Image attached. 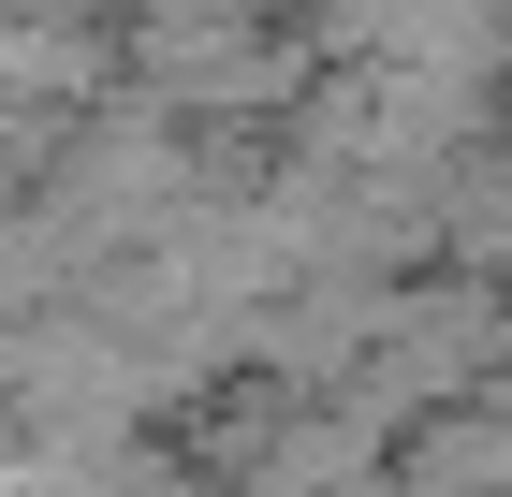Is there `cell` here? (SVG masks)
I'll list each match as a JSON object with an SVG mask.
<instances>
[{
  "label": "cell",
  "mask_w": 512,
  "mask_h": 497,
  "mask_svg": "<svg viewBox=\"0 0 512 497\" xmlns=\"http://www.w3.org/2000/svg\"><path fill=\"white\" fill-rule=\"evenodd\" d=\"M425 234H439V264H454V278L512 293V132H469V147L425 176Z\"/></svg>",
  "instance_id": "cell-1"
}]
</instances>
